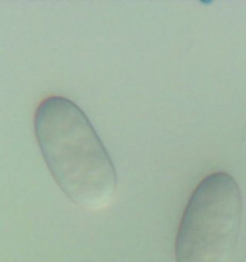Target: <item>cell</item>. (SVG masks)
I'll list each match as a JSON object with an SVG mask.
<instances>
[{"instance_id": "6da1fadb", "label": "cell", "mask_w": 246, "mask_h": 262, "mask_svg": "<svg viewBox=\"0 0 246 262\" xmlns=\"http://www.w3.org/2000/svg\"><path fill=\"white\" fill-rule=\"evenodd\" d=\"M40 152L57 185L78 207L109 208L117 193L113 161L88 116L61 96L40 102L34 120Z\"/></svg>"}, {"instance_id": "7a4b0ae2", "label": "cell", "mask_w": 246, "mask_h": 262, "mask_svg": "<svg viewBox=\"0 0 246 262\" xmlns=\"http://www.w3.org/2000/svg\"><path fill=\"white\" fill-rule=\"evenodd\" d=\"M242 219V197L235 179L218 172L192 193L178 229L176 262H230Z\"/></svg>"}]
</instances>
